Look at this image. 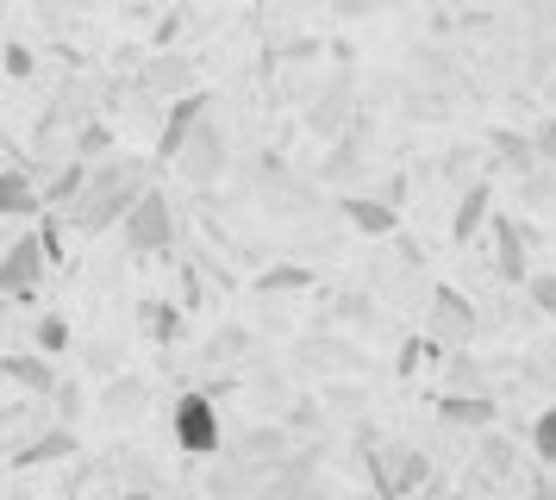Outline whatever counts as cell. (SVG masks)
I'll list each match as a JSON object with an SVG mask.
<instances>
[{"label": "cell", "instance_id": "6da1fadb", "mask_svg": "<svg viewBox=\"0 0 556 500\" xmlns=\"http://www.w3.org/2000/svg\"><path fill=\"white\" fill-rule=\"evenodd\" d=\"M151 188V163H138V157H101V163H88V182H81V195L56 213V220L81 232V238H101L113 225L131 213V200Z\"/></svg>", "mask_w": 556, "mask_h": 500}, {"label": "cell", "instance_id": "7a4b0ae2", "mask_svg": "<svg viewBox=\"0 0 556 500\" xmlns=\"http://www.w3.org/2000/svg\"><path fill=\"white\" fill-rule=\"evenodd\" d=\"M363 463H369V488H376L381 500H406V495H419V488H431V457L413 450V445L369 438Z\"/></svg>", "mask_w": 556, "mask_h": 500}, {"label": "cell", "instance_id": "3957f363", "mask_svg": "<svg viewBox=\"0 0 556 500\" xmlns=\"http://www.w3.org/2000/svg\"><path fill=\"white\" fill-rule=\"evenodd\" d=\"M119 225H126V245L138 250V257H169V250H176V207H169L163 188H144Z\"/></svg>", "mask_w": 556, "mask_h": 500}, {"label": "cell", "instance_id": "277c9868", "mask_svg": "<svg viewBox=\"0 0 556 500\" xmlns=\"http://www.w3.org/2000/svg\"><path fill=\"white\" fill-rule=\"evenodd\" d=\"M169 432H176V450H188V457H201V463H213V457H226V425H219V407L206 395H181L176 413H169Z\"/></svg>", "mask_w": 556, "mask_h": 500}, {"label": "cell", "instance_id": "5b68a950", "mask_svg": "<svg viewBox=\"0 0 556 500\" xmlns=\"http://www.w3.org/2000/svg\"><path fill=\"white\" fill-rule=\"evenodd\" d=\"M476 332H481L476 300L463 295V288H451V282H438L431 288V313H426V338H438L444 350H469Z\"/></svg>", "mask_w": 556, "mask_h": 500}, {"label": "cell", "instance_id": "8992f818", "mask_svg": "<svg viewBox=\"0 0 556 500\" xmlns=\"http://www.w3.org/2000/svg\"><path fill=\"white\" fill-rule=\"evenodd\" d=\"M45 270H51V245H45V232H26V238H13V245L0 250V300H26V295H38Z\"/></svg>", "mask_w": 556, "mask_h": 500}, {"label": "cell", "instance_id": "52a82bcc", "mask_svg": "<svg viewBox=\"0 0 556 500\" xmlns=\"http://www.w3.org/2000/svg\"><path fill=\"white\" fill-rule=\"evenodd\" d=\"M226 163H231V145H226V132H219V120L206 113L201 125H194V138L181 145V157H176V170L194 182V188H213L219 175H226Z\"/></svg>", "mask_w": 556, "mask_h": 500}, {"label": "cell", "instance_id": "ba28073f", "mask_svg": "<svg viewBox=\"0 0 556 500\" xmlns=\"http://www.w3.org/2000/svg\"><path fill=\"white\" fill-rule=\"evenodd\" d=\"M206 120V95L201 88H188V95L169 100V113H163V125H156V163H176L181 145L194 138V125Z\"/></svg>", "mask_w": 556, "mask_h": 500}, {"label": "cell", "instance_id": "9c48e42d", "mask_svg": "<svg viewBox=\"0 0 556 500\" xmlns=\"http://www.w3.org/2000/svg\"><path fill=\"white\" fill-rule=\"evenodd\" d=\"M76 450H81L76 425H70V420H56V425H45V432H31V438H26L20 450H13L7 463H13V470H51V463H70Z\"/></svg>", "mask_w": 556, "mask_h": 500}, {"label": "cell", "instance_id": "30bf717a", "mask_svg": "<svg viewBox=\"0 0 556 500\" xmlns=\"http://www.w3.org/2000/svg\"><path fill=\"white\" fill-rule=\"evenodd\" d=\"M0 382L20 388V395H31V400H51L56 370H51V357H45L38 345L31 350H0Z\"/></svg>", "mask_w": 556, "mask_h": 500}, {"label": "cell", "instance_id": "8fae6325", "mask_svg": "<svg viewBox=\"0 0 556 500\" xmlns=\"http://www.w3.org/2000/svg\"><path fill=\"white\" fill-rule=\"evenodd\" d=\"M488 238H494V275H501V282H513V288H526L531 263H526V232H519V220H506L501 207H494Z\"/></svg>", "mask_w": 556, "mask_h": 500}, {"label": "cell", "instance_id": "7c38bea8", "mask_svg": "<svg viewBox=\"0 0 556 500\" xmlns=\"http://www.w3.org/2000/svg\"><path fill=\"white\" fill-rule=\"evenodd\" d=\"M338 213H344V225L363 232V238H394V232H401V207H394V200H376V195H344Z\"/></svg>", "mask_w": 556, "mask_h": 500}, {"label": "cell", "instance_id": "4fadbf2b", "mask_svg": "<svg viewBox=\"0 0 556 500\" xmlns=\"http://www.w3.org/2000/svg\"><path fill=\"white\" fill-rule=\"evenodd\" d=\"M494 413H501V407L481 395V388H444V395H438V420L463 425V432H488V425H494Z\"/></svg>", "mask_w": 556, "mask_h": 500}, {"label": "cell", "instance_id": "5bb4252c", "mask_svg": "<svg viewBox=\"0 0 556 500\" xmlns=\"http://www.w3.org/2000/svg\"><path fill=\"white\" fill-rule=\"evenodd\" d=\"M494 220V182H469L451 213V245H476V232Z\"/></svg>", "mask_w": 556, "mask_h": 500}, {"label": "cell", "instance_id": "9a60e30c", "mask_svg": "<svg viewBox=\"0 0 556 500\" xmlns=\"http://www.w3.org/2000/svg\"><path fill=\"white\" fill-rule=\"evenodd\" d=\"M206 488H213V495H256V488H269V463H256V457H244V450H231L226 463L206 475Z\"/></svg>", "mask_w": 556, "mask_h": 500}, {"label": "cell", "instance_id": "2e32d148", "mask_svg": "<svg viewBox=\"0 0 556 500\" xmlns=\"http://www.w3.org/2000/svg\"><path fill=\"white\" fill-rule=\"evenodd\" d=\"M45 213V188L31 170H0V220H38Z\"/></svg>", "mask_w": 556, "mask_h": 500}, {"label": "cell", "instance_id": "e0dca14e", "mask_svg": "<svg viewBox=\"0 0 556 500\" xmlns=\"http://www.w3.org/2000/svg\"><path fill=\"white\" fill-rule=\"evenodd\" d=\"M144 407H151V382H138V375H113V382L101 388V413L106 420L126 425V420H138Z\"/></svg>", "mask_w": 556, "mask_h": 500}, {"label": "cell", "instance_id": "ac0fdd59", "mask_svg": "<svg viewBox=\"0 0 556 500\" xmlns=\"http://www.w3.org/2000/svg\"><path fill=\"white\" fill-rule=\"evenodd\" d=\"M238 450L256 457V463H269V470H281L294 457V438H288V425H244L238 432Z\"/></svg>", "mask_w": 556, "mask_h": 500}, {"label": "cell", "instance_id": "d6986e66", "mask_svg": "<svg viewBox=\"0 0 556 500\" xmlns=\"http://www.w3.org/2000/svg\"><path fill=\"white\" fill-rule=\"evenodd\" d=\"M138 88H144V95H188V88H194V70H188V57H169V50H163V57L144 63Z\"/></svg>", "mask_w": 556, "mask_h": 500}, {"label": "cell", "instance_id": "ffe728a7", "mask_svg": "<svg viewBox=\"0 0 556 500\" xmlns=\"http://www.w3.org/2000/svg\"><path fill=\"white\" fill-rule=\"evenodd\" d=\"M306 288H313V270H306V263H269V270H256V282H251V295H263V300L306 295Z\"/></svg>", "mask_w": 556, "mask_h": 500}, {"label": "cell", "instance_id": "44dd1931", "mask_svg": "<svg viewBox=\"0 0 556 500\" xmlns=\"http://www.w3.org/2000/svg\"><path fill=\"white\" fill-rule=\"evenodd\" d=\"M81 182H88V157H70L63 170H51V182H38L45 188V213H63L81 195Z\"/></svg>", "mask_w": 556, "mask_h": 500}, {"label": "cell", "instance_id": "7402d4cb", "mask_svg": "<svg viewBox=\"0 0 556 500\" xmlns=\"http://www.w3.org/2000/svg\"><path fill=\"white\" fill-rule=\"evenodd\" d=\"M138 325L151 332L156 345H176L181 338V307L176 300H144V307H138Z\"/></svg>", "mask_w": 556, "mask_h": 500}, {"label": "cell", "instance_id": "603a6c76", "mask_svg": "<svg viewBox=\"0 0 556 500\" xmlns=\"http://www.w3.org/2000/svg\"><path fill=\"white\" fill-rule=\"evenodd\" d=\"M488 145H494V157H501V163H513V170H526L531 157H538V145H531L526 132H506V125H494V132H488Z\"/></svg>", "mask_w": 556, "mask_h": 500}, {"label": "cell", "instance_id": "cb8c5ba5", "mask_svg": "<svg viewBox=\"0 0 556 500\" xmlns=\"http://www.w3.org/2000/svg\"><path fill=\"white\" fill-rule=\"evenodd\" d=\"M31 345L45 350V357H63V350H70V320H63V313H38V320H31Z\"/></svg>", "mask_w": 556, "mask_h": 500}, {"label": "cell", "instance_id": "d4e9b609", "mask_svg": "<svg viewBox=\"0 0 556 500\" xmlns=\"http://www.w3.org/2000/svg\"><path fill=\"white\" fill-rule=\"evenodd\" d=\"M70 150H76V157H88V163H101V157H113V132H106L101 120H81L76 138H70Z\"/></svg>", "mask_w": 556, "mask_h": 500}, {"label": "cell", "instance_id": "484cf974", "mask_svg": "<svg viewBox=\"0 0 556 500\" xmlns=\"http://www.w3.org/2000/svg\"><path fill=\"white\" fill-rule=\"evenodd\" d=\"M344 113H351V100H344V88H331V95H319V107H313V113H306V125H313V132H338V125H344Z\"/></svg>", "mask_w": 556, "mask_h": 500}, {"label": "cell", "instance_id": "4316f807", "mask_svg": "<svg viewBox=\"0 0 556 500\" xmlns=\"http://www.w3.org/2000/svg\"><path fill=\"white\" fill-rule=\"evenodd\" d=\"M0 75H13V82H31L38 75V57H31V45H0Z\"/></svg>", "mask_w": 556, "mask_h": 500}, {"label": "cell", "instance_id": "83f0119b", "mask_svg": "<svg viewBox=\"0 0 556 500\" xmlns=\"http://www.w3.org/2000/svg\"><path fill=\"white\" fill-rule=\"evenodd\" d=\"M531 450H538V463H556V407L538 413V425H531Z\"/></svg>", "mask_w": 556, "mask_h": 500}, {"label": "cell", "instance_id": "f1b7e54d", "mask_svg": "<svg viewBox=\"0 0 556 500\" xmlns=\"http://www.w3.org/2000/svg\"><path fill=\"white\" fill-rule=\"evenodd\" d=\"M51 400H56V420H70V425H76V420H81V407H88L76 382H56V388H51Z\"/></svg>", "mask_w": 556, "mask_h": 500}, {"label": "cell", "instance_id": "f546056e", "mask_svg": "<svg viewBox=\"0 0 556 500\" xmlns=\"http://www.w3.org/2000/svg\"><path fill=\"white\" fill-rule=\"evenodd\" d=\"M526 295H531V307H538L544 320H556V275H531Z\"/></svg>", "mask_w": 556, "mask_h": 500}, {"label": "cell", "instance_id": "4dcf8cb0", "mask_svg": "<svg viewBox=\"0 0 556 500\" xmlns=\"http://www.w3.org/2000/svg\"><path fill=\"white\" fill-rule=\"evenodd\" d=\"M531 145H538V163H544V170H556V120L538 125V132H531Z\"/></svg>", "mask_w": 556, "mask_h": 500}, {"label": "cell", "instance_id": "1f68e13d", "mask_svg": "<svg viewBox=\"0 0 556 500\" xmlns=\"http://www.w3.org/2000/svg\"><path fill=\"white\" fill-rule=\"evenodd\" d=\"M331 7H338V13H344V20H356V13H369V7H376V0H331Z\"/></svg>", "mask_w": 556, "mask_h": 500}, {"label": "cell", "instance_id": "d6a6232c", "mask_svg": "<svg viewBox=\"0 0 556 500\" xmlns=\"http://www.w3.org/2000/svg\"><path fill=\"white\" fill-rule=\"evenodd\" d=\"M531 7H538V13H556V0H531Z\"/></svg>", "mask_w": 556, "mask_h": 500}]
</instances>
